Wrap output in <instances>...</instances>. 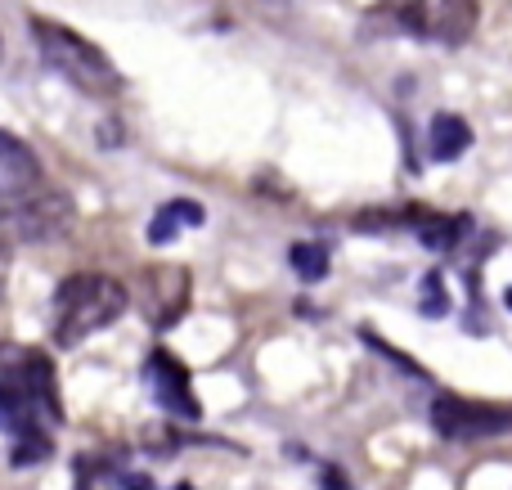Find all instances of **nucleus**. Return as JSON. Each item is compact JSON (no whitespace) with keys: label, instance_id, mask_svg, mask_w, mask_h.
I'll return each instance as SVG.
<instances>
[{"label":"nucleus","instance_id":"15","mask_svg":"<svg viewBox=\"0 0 512 490\" xmlns=\"http://www.w3.org/2000/svg\"><path fill=\"white\" fill-rule=\"evenodd\" d=\"M50 455H54L50 432H23V437H14V450H9V464H14V468H27V464H45Z\"/></svg>","mask_w":512,"mask_h":490},{"label":"nucleus","instance_id":"5","mask_svg":"<svg viewBox=\"0 0 512 490\" xmlns=\"http://www.w3.org/2000/svg\"><path fill=\"white\" fill-rule=\"evenodd\" d=\"M432 428L454 446H472V441H490L512 432V410L504 405H481L459 401V396H436L432 405Z\"/></svg>","mask_w":512,"mask_h":490},{"label":"nucleus","instance_id":"19","mask_svg":"<svg viewBox=\"0 0 512 490\" xmlns=\"http://www.w3.org/2000/svg\"><path fill=\"white\" fill-rule=\"evenodd\" d=\"M504 306H508V311H512V284L504 288Z\"/></svg>","mask_w":512,"mask_h":490},{"label":"nucleus","instance_id":"7","mask_svg":"<svg viewBox=\"0 0 512 490\" xmlns=\"http://www.w3.org/2000/svg\"><path fill=\"white\" fill-rule=\"evenodd\" d=\"M135 306L149 315L153 329H167L185 315L189 306V275L180 266H153L144 270V279L135 284Z\"/></svg>","mask_w":512,"mask_h":490},{"label":"nucleus","instance_id":"14","mask_svg":"<svg viewBox=\"0 0 512 490\" xmlns=\"http://www.w3.org/2000/svg\"><path fill=\"white\" fill-rule=\"evenodd\" d=\"M288 261H292V270H297L306 284H315V279L328 275V248L324 243H292Z\"/></svg>","mask_w":512,"mask_h":490},{"label":"nucleus","instance_id":"3","mask_svg":"<svg viewBox=\"0 0 512 490\" xmlns=\"http://www.w3.org/2000/svg\"><path fill=\"white\" fill-rule=\"evenodd\" d=\"M36 45H41V59L59 72L63 81L81 90V95H95V99H113L122 90V72L108 63V54L99 45H90L86 36H77L72 27L50 23V18H36L32 23Z\"/></svg>","mask_w":512,"mask_h":490},{"label":"nucleus","instance_id":"2","mask_svg":"<svg viewBox=\"0 0 512 490\" xmlns=\"http://www.w3.org/2000/svg\"><path fill=\"white\" fill-rule=\"evenodd\" d=\"M126 306H131V293L113 275H95V270L68 275L54 293V338L63 347H77L86 333L122 320Z\"/></svg>","mask_w":512,"mask_h":490},{"label":"nucleus","instance_id":"17","mask_svg":"<svg viewBox=\"0 0 512 490\" xmlns=\"http://www.w3.org/2000/svg\"><path fill=\"white\" fill-rule=\"evenodd\" d=\"M319 490H351V486H346V477L337 473L333 464H324L319 468Z\"/></svg>","mask_w":512,"mask_h":490},{"label":"nucleus","instance_id":"1","mask_svg":"<svg viewBox=\"0 0 512 490\" xmlns=\"http://www.w3.org/2000/svg\"><path fill=\"white\" fill-rule=\"evenodd\" d=\"M63 423L54 365L45 351L23 342H0V432H50Z\"/></svg>","mask_w":512,"mask_h":490},{"label":"nucleus","instance_id":"16","mask_svg":"<svg viewBox=\"0 0 512 490\" xmlns=\"http://www.w3.org/2000/svg\"><path fill=\"white\" fill-rule=\"evenodd\" d=\"M418 311H423L427 320H441V315H450V293H445L441 270H427V275H423V288H418Z\"/></svg>","mask_w":512,"mask_h":490},{"label":"nucleus","instance_id":"10","mask_svg":"<svg viewBox=\"0 0 512 490\" xmlns=\"http://www.w3.org/2000/svg\"><path fill=\"white\" fill-rule=\"evenodd\" d=\"M472 144V126L463 122L459 113H436L432 126H427V149H432L436 162H454L463 158Z\"/></svg>","mask_w":512,"mask_h":490},{"label":"nucleus","instance_id":"8","mask_svg":"<svg viewBox=\"0 0 512 490\" xmlns=\"http://www.w3.org/2000/svg\"><path fill=\"white\" fill-rule=\"evenodd\" d=\"M144 392L153 396V405H162L176 419H198V396L189 387V369L171 351H153L144 360Z\"/></svg>","mask_w":512,"mask_h":490},{"label":"nucleus","instance_id":"6","mask_svg":"<svg viewBox=\"0 0 512 490\" xmlns=\"http://www.w3.org/2000/svg\"><path fill=\"white\" fill-rule=\"evenodd\" d=\"M72 221V203L54 189H36L27 198H14V203H0V230L18 243H36V239H54L63 234Z\"/></svg>","mask_w":512,"mask_h":490},{"label":"nucleus","instance_id":"12","mask_svg":"<svg viewBox=\"0 0 512 490\" xmlns=\"http://www.w3.org/2000/svg\"><path fill=\"white\" fill-rule=\"evenodd\" d=\"M472 230L468 216H436V212H414V234L436 252L459 248V239Z\"/></svg>","mask_w":512,"mask_h":490},{"label":"nucleus","instance_id":"11","mask_svg":"<svg viewBox=\"0 0 512 490\" xmlns=\"http://www.w3.org/2000/svg\"><path fill=\"white\" fill-rule=\"evenodd\" d=\"M203 221H207L203 207L189 203V198H176V203L158 207V216L149 221V243H153V248H167V243L176 239L185 225H203Z\"/></svg>","mask_w":512,"mask_h":490},{"label":"nucleus","instance_id":"9","mask_svg":"<svg viewBox=\"0 0 512 490\" xmlns=\"http://www.w3.org/2000/svg\"><path fill=\"white\" fill-rule=\"evenodd\" d=\"M41 185V162L27 149L18 135L0 131V203H14V198L36 194Z\"/></svg>","mask_w":512,"mask_h":490},{"label":"nucleus","instance_id":"13","mask_svg":"<svg viewBox=\"0 0 512 490\" xmlns=\"http://www.w3.org/2000/svg\"><path fill=\"white\" fill-rule=\"evenodd\" d=\"M122 468H113L108 459H77V490H122Z\"/></svg>","mask_w":512,"mask_h":490},{"label":"nucleus","instance_id":"20","mask_svg":"<svg viewBox=\"0 0 512 490\" xmlns=\"http://www.w3.org/2000/svg\"><path fill=\"white\" fill-rule=\"evenodd\" d=\"M176 490H194V486H176Z\"/></svg>","mask_w":512,"mask_h":490},{"label":"nucleus","instance_id":"4","mask_svg":"<svg viewBox=\"0 0 512 490\" xmlns=\"http://www.w3.org/2000/svg\"><path fill=\"white\" fill-rule=\"evenodd\" d=\"M391 18L409 36H423L436 45H463L477 32V0H382Z\"/></svg>","mask_w":512,"mask_h":490},{"label":"nucleus","instance_id":"18","mask_svg":"<svg viewBox=\"0 0 512 490\" xmlns=\"http://www.w3.org/2000/svg\"><path fill=\"white\" fill-rule=\"evenodd\" d=\"M122 490H158V486H153V477H144V473H126Z\"/></svg>","mask_w":512,"mask_h":490}]
</instances>
